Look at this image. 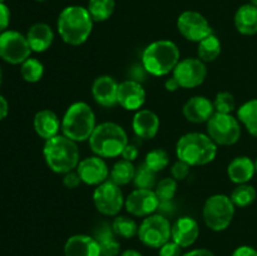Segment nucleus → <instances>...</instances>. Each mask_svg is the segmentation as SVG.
Wrapping results in <instances>:
<instances>
[{
  "label": "nucleus",
  "mask_w": 257,
  "mask_h": 256,
  "mask_svg": "<svg viewBox=\"0 0 257 256\" xmlns=\"http://www.w3.org/2000/svg\"><path fill=\"white\" fill-rule=\"evenodd\" d=\"M94 20L87 8L70 5L64 8L58 17L57 27L60 38L67 44L78 47L85 43L92 34Z\"/></svg>",
  "instance_id": "f257e3e1"
},
{
  "label": "nucleus",
  "mask_w": 257,
  "mask_h": 256,
  "mask_svg": "<svg viewBox=\"0 0 257 256\" xmlns=\"http://www.w3.org/2000/svg\"><path fill=\"white\" fill-rule=\"evenodd\" d=\"M43 156L48 167L58 175H65L74 171L80 162L77 142L63 135L45 141Z\"/></svg>",
  "instance_id": "f03ea898"
},
{
  "label": "nucleus",
  "mask_w": 257,
  "mask_h": 256,
  "mask_svg": "<svg viewBox=\"0 0 257 256\" xmlns=\"http://www.w3.org/2000/svg\"><path fill=\"white\" fill-rule=\"evenodd\" d=\"M178 160L193 166H205L212 162L217 156V145L210 136L201 132H190L183 135L176 145Z\"/></svg>",
  "instance_id": "7ed1b4c3"
},
{
  "label": "nucleus",
  "mask_w": 257,
  "mask_h": 256,
  "mask_svg": "<svg viewBox=\"0 0 257 256\" xmlns=\"http://www.w3.org/2000/svg\"><path fill=\"white\" fill-rule=\"evenodd\" d=\"M180 62V49L172 40H157L145 48L142 53V65L148 74L165 77L173 72Z\"/></svg>",
  "instance_id": "20e7f679"
},
{
  "label": "nucleus",
  "mask_w": 257,
  "mask_h": 256,
  "mask_svg": "<svg viewBox=\"0 0 257 256\" xmlns=\"http://www.w3.org/2000/svg\"><path fill=\"white\" fill-rule=\"evenodd\" d=\"M88 141L90 150L95 156L115 158L122 155L128 145V136L122 125L114 122H103L95 127Z\"/></svg>",
  "instance_id": "39448f33"
},
{
  "label": "nucleus",
  "mask_w": 257,
  "mask_h": 256,
  "mask_svg": "<svg viewBox=\"0 0 257 256\" xmlns=\"http://www.w3.org/2000/svg\"><path fill=\"white\" fill-rule=\"evenodd\" d=\"M95 127V114L90 105L85 102L73 103L63 115V136L77 143L89 140Z\"/></svg>",
  "instance_id": "423d86ee"
},
{
  "label": "nucleus",
  "mask_w": 257,
  "mask_h": 256,
  "mask_svg": "<svg viewBox=\"0 0 257 256\" xmlns=\"http://www.w3.org/2000/svg\"><path fill=\"white\" fill-rule=\"evenodd\" d=\"M235 207L230 196L223 193L210 196L202 208V217L206 226L216 232L226 230L232 222Z\"/></svg>",
  "instance_id": "0eeeda50"
},
{
  "label": "nucleus",
  "mask_w": 257,
  "mask_h": 256,
  "mask_svg": "<svg viewBox=\"0 0 257 256\" xmlns=\"http://www.w3.org/2000/svg\"><path fill=\"white\" fill-rule=\"evenodd\" d=\"M207 135L217 146H232L241 137V123L232 114L215 112L207 122Z\"/></svg>",
  "instance_id": "6e6552de"
},
{
  "label": "nucleus",
  "mask_w": 257,
  "mask_h": 256,
  "mask_svg": "<svg viewBox=\"0 0 257 256\" xmlns=\"http://www.w3.org/2000/svg\"><path fill=\"white\" fill-rule=\"evenodd\" d=\"M172 225L166 216L161 213L150 215L138 227V237L141 242L151 248H160L171 238Z\"/></svg>",
  "instance_id": "1a4fd4ad"
},
{
  "label": "nucleus",
  "mask_w": 257,
  "mask_h": 256,
  "mask_svg": "<svg viewBox=\"0 0 257 256\" xmlns=\"http://www.w3.org/2000/svg\"><path fill=\"white\" fill-rule=\"evenodd\" d=\"M32 49L27 35L17 30H5L0 34V58L9 64H22L30 58Z\"/></svg>",
  "instance_id": "9d476101"
},
{
  "label": "nucleus",
  "mask_w": 257,
  "mask_h": 256,
  "mask_svg": "<svg viewBox=\"0 0 257 256\" xmlns=\"http://www.w3.org/2000/svg\"><path fill=\"white\" fill-rule=\"evenodd\" d=\"M124 201L125 198L123 197L120 186L115 185L113 181L107 180L105 182L95 186L93 202L102 215L115 217L124 206Z\"/></svg>",
  "instance_id": "9b49d317"
},
{
  "label": "nucleus",
  "mask_w": 257,
  "mask_h": 256,
  "mask_svg": "<svg viewBox=\"0 0 257 256\" xmlns=\"http://www.w3.org/2000/svg\"><path fill=\"white\" fill-rule=\"evenodd\" d=\"M172 77L177 80L181 88L192 89L205 82L207 77V67L206 63L198 58H185L176 65Z\"/></svg>",
  "instance_id": "f8f14e48"
},
{
  "label": "nucleus",
  "mask_w": 257,
  "mask_h": 256,
  "mask_svg": "<svg viewBox=\"0 0 257 256\" xmlns=\"http://www.w3.org/2000/svg\"><path fill=\"white\" fill-rule=\"evenodd\" d=\"M177 29L185 39L195 43H200L212 34V28L208 20L201 13L193 10L183 12L178 17Z\"/></svg>",
  "instance_id": "ddd939ff"
},
{
  "label": "nucleus",
  "mask_w": 257,
  "mask_h": 256,
  "mask_svg": "<svg viewBox=\"0 0 257 256\" xmlns=\"http://www.w3.org/2000/svg\"><path fill=\"white\" fill-rule=\"evenodd\" d=\"M160 200L155 190L136 188L125 197L124 207L128 213L136 217H147L158 210Z\"/></svg>",
  "instance_id": "4468645a"
},
{
  "label": "nucleus",
  "mask_w": 257,
  "mask_h": 256,
  "mask_svg": "<svg viewBox=\"0 0 257 256\" xmlns=\"http://www.w3.org/2000/svg\"><path fill=\"white\" fill-rule=\"evenodd\" d=\"M77 172L79 173L83 183L89 186H98L108 180L109 168L104 158L99 156H90L80 161L77 167Z\"/></svg>",
  "instance_id": "2eb2a0df"
},
{
  "label": "nucleus",
  "mask_w": 257,
  "mask_h": 256,
  "mask_svg": "<svg viewBox=\"0 0 257 256\" xmlns=\"http://www.w3.org/2000/svg\"><path fill=\"white\" fill-rule=\"evenodd\" d=\"M118 104L125 110H140L146 103V90L142 83L124 80L118 85Z\"/></svg>",
  "instance_id": "dca6fc26"
},
{
  "label": "nucleus",
  "mask_w": 257,
  "mask_h": 256,
  "mask_svg": "<svg viewBox=\"0 0 257 256\" xmlns=\"http://www.w3.org/2000/svg\"><path fill=\"white\" fill-rule=\"evenodd\" d=\"M118 83L110 75H100L95 78L92 84V95L97 104L112 108L118 104Z\"/></svg>",
  "instance_id": "f3484780"
},
{
  "label": "nucleus",
  "mask_w": 257,
  "mask_h": 256,
  "mask_svg": "<svg viewBox=\"0 0 257 256\" xmlns=\"http://www.w3.org/2000/svg\"><path fill=\"white\" fill-rule=\"evenodd\" d=\"M200 236V226L195 218L190 216H182L177 218L172 225L171 238L182 248L190 247L197 241Z\"/></svg>",
  "instance_id": "a211bd4d"
},
{
  "label": "nucleus",
  "mask_w": 257,
  "mask_h": 256,
  "mask_svg": "<svg viewBox=\"0 0 257 256\" xmlns=\"http://www.w3.org/2000/svg\"><path fill=\"white\" fill-rule=\"evenodd\" d=\"M183 115L191 123H207L215 114L212 100L203 95H195L183 104Z\"/></svg>",
  "instance_id": "6ab92c4d"
},
{
  "label": "nucleus",
  "mask_w": 257,
  "mask_h": 256,
  "mask_svg": "<svg viewBox=\"0 0 257 256\" xmlns=\"http://www.w3.org/2000/svg\"><path fill=\"white\" fill-rule=\"evenodd\" d=\"M135 135L142 140H152L160 131V118L153 110L140 109L132 119Z\"/></svg>",
  "instance_id": "aec40b11"
},
{
  "label": "nucleus",
  "mask_w": 257,
  "mask_h": 256,
  "mask_svg": "<svg viewBox=\"0 0 257 256\" xmlns=\"http://www.w3.org/2000/svg\"><path fill=\"white\" fill-rule=\"evenodd\" d=\"M64 256H100V248L93 236L78 233L67 240Z\"/></svg>",
  "instance_id": "412c9836"
},
{
  "label": "nucleus",
  "mask_w": 257,
  "mask_h": 256,
  "mask_svg": "<svg viewBox=\"0 0 257 256\" xmlns=\"http://www.w3.org/2000/svg\"><path fill=\"white\" fill-rule=\"evenodd\" d=\"M33 124L37 135L45 141L58 136L59 130H62V120H59L58 115L50 109H42L37 112Z\"/></svg>",
  "instance_id": "4be33fe9"
},
{
  "label": "nucleus",
  "mask_w": 257,
  "mask_h": 256,
  "mask_svg": "<svg viewBox=\"0 0 257 256\" xmlns=\"http://www.w3.org/2000/svg\"><path fill=\"white\" fill-rule=\"evenodd\" d=\"M27 39L32 52L43 53L52 47L54 42V33L45 23H35L28 30Z\"/></svg>",
  "instance_id": "5701e85b"
},
{
  "label": "nucleus",
  "mask_w": 257,
  "mask_h": 256,
  "mask_svg": "<svg viewBox=\"0 0 257 256\" xmlns=\"http://www.w3.org/2000/svg\"><path fill=\"white\" fill-rule=\"evenodd\" d=\"M256 173L255 162L247 156L235 157L227 166L228 178L236 185L248 183Z\"/></svg>",
  "instance_id": "b1692460"
},
{
  "label": "nucleus",
  "mask_w": 257,
  "mask_h": 256,
  "mask_svg": "<svg viewBox=\"0 0 257 256\" xmlns=\"http://www.w3.org/2000/svg\"><path fill=\"white\" fill-rule=\"evenodd\" d=\"M93 237L97 240L100 248V256H119L120 243L118 236L113 231L112 225L103 222L94 230Z\"/></svg>",
  "instance_id": "393cba45"
},
{
  "label": "nucleus",
  "mask_w": 257,
  "mask_h": 256,
  "mask_svg": "<svg viewBox=\"0 0 257 256\" xmlns=\"http://www.w3.org/2000/svg\"><path fill=\"white\" fill-rule=\"evenodd\" d=\"M235 28L242 35L257 34V7L252 4L241 5L233 18Z\"/></svg>",
  "instance_id": "a878e982"
},
{
  "label": "nucleus",
  "mask_w": 257,
  "mask_h": 256,
  "mask_svg": "<svg viewBox=\"0 0 257 256\" xmlns=\"http://www.w3.org/2000/svg\"><path fill=\"white\" fill-rule=\"evenodd\" d=\"M237 119L252 137L257 138V99H250L240 105Z\"/></svg>",
  "instance_id": "bb28decb"
},
{
  "label": "nucleus",
  "mask_w": 257,
  "mask_h": 256,
  "mask_svg": "<svg viewBox=\"0 0 257 256\" xmlns=\"http://www.w3.org/2000/svg\"><path fill=\"white\" fill-rule=\"evenodd\" d=\"M221 50H222V45H221L220 39L212 33L198 43L197 58L202 60L203 63L213 62L221 54Z\"/></svg>",
  "instance_id": "cd10ccee"
},
{
  "label": "nucleus",
  "mask_w": 257,
  "mask_h": 256,
  "mask_svg": "<svg viewBox=\"0 0 257 256\" xmlns=\"http://www.w3.org/2000/svg\"><path fill=\"white\" fill-rule=\"evenodd\" d=\"M135 173L136 167L133 162H130V161H125L122 158V160L117 161L113 165L112 170L109 172L110 181H113L118 186L128 185L130 182H133Z\"/></svg>",
  "instance_id": "c85d7f7f"
},
{
  "label": "nucleus",
  "mask_w": 257,
  "mask_h": 256,
  "mask_svg": "<svg viewBox=\"0 0 257 256\" xmlns=\"http://www.w3.org/2000/svg\"><path fill=\"white\" fill-rule=\"evenodd\" d=\"M94 22L102 23L109 19L115 9L114 0H89L87 7Z\"/></svg>",
  "instance_id": "c756f323"
},
{
  "label": "nucleus",
  "mask_w": 257,
  "mask_h": 256,
  "mask_svg": "<svg viewBox=\"0 0 257 256\" xmlns=\"http://www.w3.org/2000/svg\"><path fill=\"white\" fill-rule=\"evenodd\" d=\"M110 225H112L113 231H114L118 237L132 238L136 235H138V227L140 226L137 225V222L133 218L128 217V216L117 215L113 218Z\"/></svg>",
  "instance_id": "7c9ffc66"
},
{
  "label": "nucleus",
  "mask_w": 257,
  "mask_h": 256,
  "mask_svg": "<svg viewBox=\"0 0 257 256\" xmlns=\"http://www.w3.org/2000/svg\"><path fill=\"white\" fill-rule=\"evenodd\" d=\"M257 192L256 188L253 186L248 185V183H242V185H237L233 191L231 192V201L236 207H247L250 206L253 201L256 200Z\"/></svg>",
  "instance_id": "2f4dec72"
},
{
  "label": "nucleus",
  "mask_w": 257,
  "mask_h": 256,
  "mask_svg": "<svg viewBox=\"0 0 257 256\" xmlns=\"http://www.w3.org/2000/svg\"><path fill=\"white\" fill-rule=\"evenodd\" d=\"M20 75L28 83H37L44 75V65L37 58H28L20 64Z\"/></svg>",
  "instance_id": "473e14b6"
},
{
  "label": "nucleus",
  "mask_w": 257,
  "mask_h": 256,
  "mask_svg": "<svg viewBox=\"0 0 257 256\" xmlns=\"http://www.w3.org/2000/svg\"><path fill=\"white\" fill-rule=\"evenodd\" d=\"M133 183L137 188H150V190H152L157 185V173L151 170L145 162L141 163L138 167H136Z\"/></svg>",
  "instance_id": "72a5a7b5"
},
{
  "label": "nucleus",
  "mask_w": 257,
  "mask_h": 256,
  "mask_svg": "<svg viewBox=\"0 0 257 256\" xmlns=\"http://www.w3.org/2000/svg\"><path fill=\"white\" fill-rule=\"evenodd\" d=\"M155 192L157 195L160 203L172 202L177 192V181L173 177H166L158 181L155 187Z\"/></svg>",
  "instance_id": "f704fd0d"
},
{
  "label": "nucleus",
  "mask_w": 257,
  "mask_h": 256,
  "mask_svg": "<svg viewBox=\"0 0 257 256\" xmlns=\"http://www.w3.org/2000/svg\"><path fill=\"white\" fill-rule=\"evenodd\" d=\"M145 163L151 170L158 173L165 170V168H167V166L170 165V156L162 148H156V150L150 151L146 155Z\"/></svg>",
  "instance_id": "c9c22d12"
},
{
  "label": "nucleus",
  "mask_w": 257,
  "mask_h": 256,
  "mask_svg": "<svg viewBox=\"0 0 257 256\" xmlns=\"http://www.w3.org/2000/svg\"><path fill=\"white\" fill-rule=\"evenodd\" d=\"M213 107L216 113H226L231 114L236 108V99L232 93L230 92H220L216 94L213 100Z\"/></svg>",
  "instance_id": "e433bc0d"
},
{
  "label": "nucleus",
  "mask_w": 257,
  "mask_h": 256,
  "mask_svg": "<svg viewBox=\"0 0 257 256\" xmlns=\"http://www.w3.org/2000/svg\"><path fill=\"white\" fill-rule=\"evenodd\" d=\"M191 171V166L188 163L183 162V161L177 160L172 165V168H171V175L175 178L176 181H183L188 177Z\"/></svg>",
  "instance_id": "4c0bfd02"
},
{
  "label": "nucleus",
  "mask_w": 257,
  "mask_h": 256,
  "mask_svg": "<svg viewBox=\"0 0 257 256\" xmlns=\"http://www.w3.org/2000/svg\"><path fill=\"white\" fill-rule=\"evenodd\" d=\"M160 256H182V247L175 241H168L160 247Z\"/></svg>",
  "instance_id": "58836bf2"
},
{
  "label": "nucleus",
  "mask_w": 257,
  "mask_h": 256,
  "mask_svg": "<svg viewBox=\"0 0 257 256\" xmlns=\"http://www.w3.org/2000/svg\"><path fill=\"white\" fill-rule=\"evenodd\" d=\"M80 183H82V180H80V176L77 171H70L63 176V185L68 190H74Z\"/></svg>",
  "instance_id": "ea45409f"
},
{
  "label": "nucleus",
  "mask_w": 257,
  "mask_h": 256,
  "mask_svg": "<svg viewBox=\"0 0 257 256\" xmlns=\"http://www.w3.org/2000/svg\"><path fill=\"white\" fill-rule=\"evenodd\" d=\"M148 75V72L145 69V67L141 64H135L131 67L130 69V79L135 80V82L142 83L146 80V77Z\"/></svg>",
  "instance_id": "a19ab883"
},
{
  "label": "nucleus",
  "mask_w": 257,
  "mask_h": 256,
  "mask_svg": "<svg viewBox=\"0 0 257 256\" xmlns=\"http://www.w3.org/2000/svg\"><path fill=\"white\" fill-rule=\"evenodd\" d=\"M10 23V10L4 3H0V34L8 29Z\"/></svg>",
  "instance_id": "79ce46f5"
},
{
  "label": "nucleus",
  "mask_w": 257,
  "mask_h": 256,
  "mask_svg": "<svg viewBox=\"0 0 257 256\" xmlns=\"http://www.w3.org/2000/svg\"><path fill=\"white\" fill-rule=\"evenodd\" d=\"M138 153H140V151H138L137 146L133 145V143H130L128 142V145L125 146L124 150H123L122 152V158L125 161H130V162H133V161L136 160V158L138 157Z\"/></svg>",
  "instance_id": "37998d69"
},
{
  "label": "nucleus",
  "mask_w": 257,
  "mask_h": 256,
  "mask_svg": "<svg viewBox=\"0 0 257 256\" xmlns=\"http://www.w3.org/2000/svg\"><path fill=\"white\" fill-rule=\"evenodd\" d=\"M232 256H257V250L251 247V246L242 245L235 248V251L232 252Z\"/></svg>",
  "instance_id": "c03bdc74"
},
{
  "label": "nucleus",
  "mask_w": 257,
  "mask_h": 256,
  "mask_svg": "<svg viewBox=\"0 0 257 256\" xmlns=\"http://www.w3.org/2000/svg\"><path fill=\"white\" fill-rule=\"evenodd\" d=\"M182 256H216L215 253L212 252L208 248H195V250H191L188 252L183 253Z\"/></svg>",
  "instance_id": "a18cd8bd"
},
{
  "label": "nucleus",
  "mask_w": 257,
  "mask_h": 256,
  "mask_svg": "<svg viewBox=\"0 0 257 256\" xmlns=\"http://www.w3.org/2000/svg\"><path fill=\"white\" fill-rule=\"evenodd\" d=\"M8 114H9V103L4 95L0 94V120L5 119Z\"/></svg>",
  "instance_id": "49530a36"
},
{
  "label": "nucleus",
  "mask_w": 257,
  "mask_h": 256,
  "mask_svg": "<svg viewBox=\"0 0 257 256\" xmlns=\"http://www.w3.org/2000/svg\"><path fill=\"white\" fill-rule=\"evenodd\" d=\"M165 87H166V89L168 90V92H175V90H177L178 88H181L180 84H178L177 80H176L173 77L168 78V79L166 80V82H165Z\"/></svg>",
  "instance_id": "de8ad7c7"
},
{
  "label": "nucleus",
  "mask_w": 257,
  "mask_h": 256,
  "mask_svg": "<svg viewBox=\"0 0 257 256\" xmlns=\"http://www.w3.org/2000/svg\"><path fill=\"white\" fill-rule=\"evenodd\" d=\"M119 256H143L140 251L137 250H133V248H130V250H125L120 253Z\"/></svg>",
  "instance_id": "09e8293b"
},
{
  "label": "nucleus",
  "mask_w": 257,
  "mask_h": 256,
  "mask_svg": "<svg viewBox=\"0 0 257 256\" xmlns=\"http://www.w3.org/2000/svg\"><path fill=\"white\" fill-rule=\"evenodd\" d=\"M3 82V72H2V67H0V85H2Z\"/></svg>",
  "instance_id": "8fccbe9b"
},
{
  "label": "nucleus",
  "mask_w": 257,
  "mask_h": 256,
  "mask_svg": "<svg viewBox=\"0 0 257 256\" xmlns=\"http://www.w3.org/2000/svg\"><path fill=\"white\" fill-rule=\"evenodd\" d=\"M251 4L255 5V7H257V0H251Z\"/></svg>",
  "instance_id": "3c124183"
},
{
  "label": "nucleus",
  "mask_w": 257,
  "mask_h": 256,
  "mask_svg": "<svg viewBox=\"0 0 257 256\" xmlns=\"http://www.w3.org/2000/svg\"><path fill=\"white\" fill-rule=\"evenodd\" d=\"M255 168H256V173H257V158H256V161H255Z\"/></svg>",
  "instance_id": "603ef678"
},
{
  "label": "nucleus",
  "mask_w": 257,
  "mask_h": 256,
  "mask_svg": "<svg viewBox=\"0 0 257 256\" xmlns=\"http://www.w3.org/2000/svg\"><path fill=\"white\" fill-rule=\"evenodd\" d=\"M37 2H47V0H37Z\"/></svg>",
  "instance_id": "864d4df0"
},
{
  "label": "nucleus",
  "mask_w": 257,
  "mask_h": 256,
  "mask_svg": "<svg viewBox=\"0 0 257 256\" xmlns=\"http://www.w3.org/2000/svg\"><path fill=\"white\" fill-rule=\"evenodd\" d=\"M5 2V0H0V3H4Z\"/></svg>",
  "instance_id": "5fc2aeb1"
}]
</instances>
